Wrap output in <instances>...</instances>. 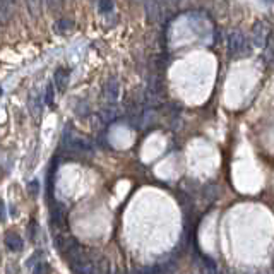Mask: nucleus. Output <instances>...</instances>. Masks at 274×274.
<instances>
[{"instance_id": "20", "label": "nucleus", "mask_w": 274, "mask_h": 274, "mask_svg": "<svg viewBox=\"0 0 274 274\" xmlns=\"http://www.w3.org/2000/svg\"><path fill=\"white\" fill-rule=\"evenodd\" d=\"M204 196L208 197L209 200L216 199V196H218V189H216L215 185H209V187H206V190H204Z\"/></svg>"}, {"instance_id": "10", "label": "nucleus", "mask_w": 274, "mask_h": 274, "mask_svg": "<svg viewBox=\"0 0 274 274\" xmlns=\"http://www.w3.org/2000/svg\"><path fill=\"white\" fill-rule=\"evenodd\" d=\"M76 243H78V242H76L72 236H65V235L55 236V247H57V250H59L60 254H65L67 250L71 249V247H74Z\"/></svg>"}, {"instance_id": "3", "label": "nucleus", "mask_w": 274, "mask_h": 274, "mask_svg": "<svg viewBox=\"0 0 274 274\" xmlns=\"http://www.w3.org/2000/svg\"><path fill=\"white\" fill-rule=\"evenodd\" d=\"M146 11V18L149 22H158L161 19V7H159V0H144L142 2Z\"/></svg>"}, {"instance_id": "8", "label": "nucleus", "mask_w": 274, "mask_h": 274, "mask_svg": "<svg viewBox=\"0 0 274 274\" xmlns=\"http://www.w3.org/2000/svg\"><path fill=\"white\" fill-rule=\"evenodd\" d=\"M14 0H0V24H5L12 18Z\"/></svg>"}, {"instance_id": "6", "label": "nucleus", "mask_w": 274, "mask_h": 274, "mask_svg": "<svg viewBox=\"0 0 274 274\" xmlns=\"http://www.w3.org/2000/svg\"><path fill=\"white\" fill-rule=\"evenodd\" d=\"M267 38H269V29H267V26L262 24V22H257V24L254 26V45L262 48V46H266Z\"/></svg>"}, {"instance_id": "15", "label": "nucleus", "mask_w": 274, "mask_h": 274, "mask_svg": "<svg viewBox=\"0 0 274 274\" xmlns=\"http://www.w3.org/2000/svg\"><path fill=\"white\" fill-rule=\"evenodd\" d=\"M72 28H74V22H72L71 19H60V21H57V24H55V31L57 33L71 31Z\"/></svg>"}, {"instance_id": "11", "label": "nucleus", "mask_w": 274, "mask_h": 274, "mask_svg": "<svg viewBox=\"0 0 274 274\" xmlns=\"http://www.w3.org/2000/svg\"><path fill=\"white\" fill-rule=\"evenodd\" d=\"M117 115H118V113H117V110L113 108V105H108L106 108L101 110V113H99L98 118L101 120L103 123H112L113 120L117 118Z\"/></svg>"}, {"instance_id": "1", "label": "nucleus", "mask_w": 274, "mask_h": 274, "mask_svg": "<svg viewBox=\"0 0 274 274\" xmlns=\"http://www.w3.org/2000/svg\"><path fill=\"white\" fill-rule=\"evenodd\" d=\"M228 50L232 55L240 57L247 53V38L243 33L240 31H233L232 35L228 36Z\"/></svg>"}, {"instance_id": "4", "label": "nucleus", "mask_w": 274, "mask_h": 274, "mask_svg": "<svg viewBox=\"0 0 274 274\" xmlns=\"http://www.w3.org/2000/svg\"><path fill=\"white\" fill-rule=\"evenodd\" d=\"M71 81V69H65V67H59L55 72H53V86L63 91V89L69 86Z\"/></svg>"}, {"instance_id": "5", "label": "nucleus", "mask_w": 274, "mask_h": 274, "mask_svg": "<svg viewBox=\"0 0 274 274\" xmlns=\"http://www.w3.org/2000/svg\"><path fill=\"white\" fill-rule=\"evenodd\" d=\"M71 269L72 274H93L96 271V264L86 257V259H81L78 262L71 264Z\"/></svg>"}, {"instance_id": "23", "label": "nucleus", "mask_w": 274, "mask_h": 274, "mask_svg": "<svg viewBox=\"0 0 274 274\" xmlns=\"http://www.w3.org/2000/svg\"><path fill=\"white\" fill-rule=\"evenodd\" d=\"M46 2H48V5H50L52 9H57V7H59V5H57V4H59L57 0H46Z\"/></svg>"}, {"instance_id": "18", "label": "nucleus", "mask_w": 274, "mask_h": 274, "mask_svg": "<svg viewBox=\"0 0 274 274\" xmlns=\"http://www.w3.org/2000/svg\"><path fill=\"white\" fill-rule=\"evenodd\" d=\"M33 274H50V266L46 262L36 264L35 271H33Z\"/></svg>"}, {"instance_id": "16", "label": "nucleus", "mask_w": 274, "mask_h": 274, "mask_svg": "<svg viewBox=\"0 0 274 274\" xmlns=\"http://www.w3.org/2000/svg\"><path fill=\"white\" fill-rule=\"evenodd\" d=\"M74 112H76V115H79V117H88L89 115V105L84 101V99H79L74 106Z\"/></svg>"}, {"instance_id": "13", "label": "nucleus", "mask_w": 274, "mask_h": 274, "mask_svg": "<svg viewBox=\"0 0 274 274\" xmlns=\"http://www.w3.org/2000/svg\"><path fill=\"white\" fill-rule=\"evenodd\" d=\"M115 9V4L113 0H99L98 2V12L101 16H110Z\"/></svg>"}, {"instance_id": "17", "label": "nucleus", "mask_w": 274, "mask_h": 274, "mask_svg": "<svg viewBox=\"0 0 274 274\" xmlns=\"http://www.w3.org/2000/svg\"><path fill=\"white\" fill-rule=\"evenodd\" d=\"M53 99H55V91H53V82H50L48 86H46V95H45V103H48V105H52Z\"/></svg>"}, {"instance_id": "22", "label": "nucleus", "mask_w": 274, "mask_h": 274, "mask_svg": "<svg viewBox=\"0 0 274 274\" xmlns=\"http://www.w3.org/2000/svg\"><path fill=\"white\" fill-rule=\"evenodd\" d=\"M163 2H165V4H168V5H178L182 0H163Z\"/></svg>"}, {"instance_id": "7", "label": "nucleus", "mask_w": 274, "mask_h": 274, "mask_svg": "<svg viewBox=\"0 0 274 274\" xmlns=\"http://www.w3.org/2000/svg\"><path fill=\"white\" fill-rule=\"evenodd\" d=\"M22 245H24V242H22V238L18 235V233L11 232L5 235V247H7L11 252H21Z\"/></svg>"}, {"instance_id": "2", "label": "nucleus", "mask_w": 274, "mask_h": 274, "mask_svg": "<svg viewBox=\"0 0 274 274\" xmlns=\"http://www.w3.org/2000/svg\"><path fill=\"white\" fill-rule=\"evenodd\" d=\"M120 96V81L117 78L106 79V82L103 84V99L108 105H115L118 101Z\"/></svg>"}, {"instance_id": "19", "label": "nucleus", "mask_w": 274, "mask_h": 274, "mask_svg": "<svg viewBox=\"0 0 274 274\" xmlns=\"http://www.w3.org/2000/svg\"><path fill=\"white\" fill-rule=\"evenodd\" d=\"M28 192H29V196H31V197H36V196H38V192H39V183H38V180H33V182H29Z\"/></svg>"}, {"instance_id": "21", "label": "nucleus", "mask_w": 274, "mask_h": 274, "mask_svg": "<svg viewBox=\"0 0 274 274\" xmlns=\"http://www.w3.org/2000/svg\"><path fill=\"white\" fill-rule=\"evenodd\" d=\"M7 219V213H5V204L4 200H0V223H5Z\"/></svg>"}, {"instance_id": "9", "label": "nucleus", "mask_w": 274, "mask_h": 274, "mask_svg": "<svg viewBox=\"0 0 274 274\" xmlns=\"http://www.w3.org/2000/svg\"><path fill=\"white\" fill-rule=\"evenodd\" d=\"M41 96L39 95H36V93H31L29 95V98H28V110L31 112V115L33 117H39V113H41V108H43V105H41Z\"/></svg>"}, {"instance_id": "25", "label": "nucleus", "mask_w": 274, "mask_h": 274, "mask_svg": "<svg viewBox=\"0 0 274 274\" xmlns=\"http://www.w3.org/2000/svg\"><path fill=\"white\" fill-rule=\"evenodd\" d=\"M59 2H63V0H59Z\"/></svg>"}, {"instance_id": "12", "label": "nucleus", "mask_w": 274, "mask_h": 274, "mask_svg": "<svg viewBox=\"0 0 274 274\" xmlns=\"http://www.w3.org/2000/svg\"><path fill=\"white\" fill-rule=\"evenodd\" d=\"M26 7H28L29 14L33 18H39L41 16V7H43V0H24Z\"/></svg>"}, {"instance_id": "24", "label": "nucleus", "mask_w": 274, "mask_h": 274, "mask_svg": "<svg viewBox=\"0 0 274 274\" xmlns=\"http://www.w3.org/2000/svg\"><path fill=\"white\" fill-rule=\"evenodd\" d=\"M134 4H142V2H144V0H132Z\"/></svg>"}, {"instance_id": "14", "label": "nucleus", "mask_w": 274, "mask_h": 274, "mask_svg": "<svg viewBox=\"0 0 274 274\" xmlns=\"http://www.w3.org/2000/svg\"><path fill=\"white\" fill-rule=\"evenodd\" d=\"M202 262H204V267H202L204 274H218V267H216V262L211 257H204Z\"/></svg>"}]
</instances>
